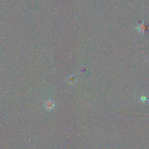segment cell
Returning a JSON list of instances; mask_svg holds the SVG:
<instances>
[{"mask_svg":"<svg viewBox=\"0 0 149 149\" xmlns=\"http://www.w3.org/2000/svg\"><path fill=\"white\" fill-rule=\"evenodd\" d=\"M137 29L138 30L139 32L142 34H144V32L146 31V26L144 23H142L139 24V26H137Z\"/></svg>","mask_w":149,"mask_h":149,"instance_id":"obj_1","label":"cell"}]
</instances>
